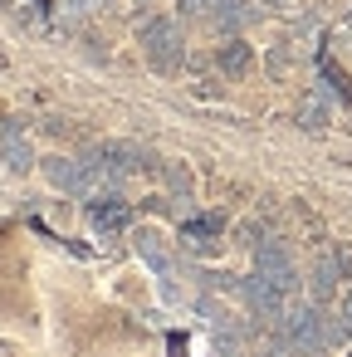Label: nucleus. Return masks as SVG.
Here are the masks:
<instances>
[{
	"instance_id": "f257e3e1",
	"label": "nucleus",
	"mask_w": 352,
	"mask_h": 357,
	"mask_svg": "<svg viewBox=\"0 0 352 357\" xmlns=\"http://www.w3.org/2000/svg\"><path fill=\"white\" fill-rule=\"evenodd\" d=\"M6 157H10V167H25L30 162V147L20 142V132H6Z\"/></svg>"
},
{
	"instance_id": "f03ea898",
	"label": "nucleus",
	"mask_w": 352,
	"mask_h": 357,
	"mask_svg": "<svg viewBox=\"0 0 352 357\" xmlns=\"http://www.w3.org/2000/svg\"><path fill=\"white\" fill-rule=\"evenodd\" d=\"M347 323H352V298H347Z\"/></svg>"
}]
</instances>
